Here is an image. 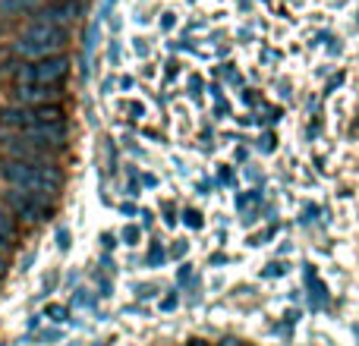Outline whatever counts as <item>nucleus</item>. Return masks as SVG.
<instances>
[{
	"instance_id": "nucleus-12",
	"label": "nucleus",
	"mask_w": 359,
	"mask_h": 346,
	"mask_svg": "<svg viewBox=\"0 0 359 346\" xmlns=\"http://www.w3.org/2000/svg\"><path fill=\"white\" fill-rule=\"evenodd\" d=\"M139 236H142V230H139L136 223H126V227H123V242H126V246H136Z\"/></svg>"
},
{
	"instance_id": "nucleus-4",
	"label": "nucleus",
	"mask_w": 359,
	"mask_h": 346,
	"mask_svg": "<svg viewBox=\"0 0 359 346\" xmlns=\"http://www.w3.org/2000/svg\"><path fill=\"white\" fill-rule=\"evenodd\" d=\"M69 76V57L54 54L44 60H29L16 73V85H63Z\"/></svg>"
},
{
	"instance_id": "nucleus-25",
	"label": "nucleus",
	"mask_w": 359,
	"mask_h": 346,
	"mask_svg": "<svg viewBox=\"0 0 359 346\" xmlns=\"http://www.w3.org/2000/svg\"><path fill=\"white\" fill-rule=\"evenodd\" d=\"M104 246H107V249L117 246V242H114V233H104Z\"/></svg>"
},
{
	"instance_id": "nucleus-11",
	"label": "nucleus",
	"mask_w": 359,
	"mask_h": 346,
	"mask_svg": "<svg viewBox=\"0 0 359 346\" xmlns=\"http://www.w3.org/2000/svg\"><path fill=\"white\" fill-rule=\"evenodd\" d=\"M120 111H126L133 120L145 117V104H142V101H123V104H120Z\"/></svg>"
},
{
	"instance_id": "nucleus-26",
	"label": "nucleus",
	"mask_w": 359,
	"mask_h": 346,
	"mask_svg": "<svg viewBox=\"0 0 359 346\" xmlns=\"http://www.w3.org/2000/svg\"><path fill=\"white\" fill-rule=\"evenodd\" d=\"M6 274V261H4V255H0V277Z\"/></svg>"
},
{
	"instance_id": "nucleus-24",
	"label": "nucleus",
	"mask_w": 359,
	"mask_h": 346,
	"mask_svg": "<svg viewBox=\"0 0 359 346\" xmlns=\"http://www.w3.org/2000/svg\"><path fill=\"white\" fill-rule=\"evenodd\" d=\"M142 179H145V186H158V177H151V173H145Z\"/></svg>"
},
{
	"instance_id": "nucleus-10",
	"label": "nucleus",
	"mask_w": 359,
	"mask_h": 346,
	"mask_svg": "<svg viewBox=\"0 0 359 346\" xmlns=\"http://www.w3.org/2000/svg\"><path fill=\"white\" fill-rule=\"evenodd\" d=\"M44 318H50V321H57V324H63L69 318V309L67 305H57V303H50L48 309H44Z\"/></svg>"
},
{
	"instance_id": "nucleus-19",
	"label": "nucleus",
	"mask_w": 359,
	"mask_h": 346,
	"mask_svg": "<svg viewBox=\"0 0 359 346\" xmlns=\"http://www.w3.org/2000/svg\"><path fill=\"white\" fill-rule=\"evenodd\" d=\"M280 274H284V265H268L265 277H280Z\"/></svg>"
},
{
	"instance_id": "nucleus-22",
	"label": "nucleus",
	"mask_w": 359,
	"mask_h": 346,
	"mask_svg": "<svg viewBox=\"0 0 359 346\" xmlns=\"http://www.w3.org/2000/svg\"><path fill=\"white\" fill-rule=\"evenodd\" d=\"M177 22V16H174V13H164V19H161V25H164V29H170V25H174Z\"/></svg>"
},
{
	"instance_id": "nucleus-15",
	"label": "nucleus",
	"mask_w": 359,
	"mask_h": 346,
	"mask_svg": "<svg viewBox=\"0 0 359 346\" xmlns=\"http://www.w3.org/2000/svg\"><path fill=\"white\" fill-rule=\"evenodd\" d=\"M161 309H164V312H174V309H177V293H174V296H164V299H161Z\"/></svg>"
},
{
	"instance_id": "nucleus-21",
	"label": "nucleus",
	"mask_w": 359,
	"mask_h": 346,
	"mask_svg": "<svg viewBox=\"0 0 359 346\" xmlns=\"http://www.w3.org/2000/svg\"><path fill=\"white\" fill-rule=\"evenodd\" d=\"M186 249H189V246H186V242H177V246H174V252H170V255H174V258H183V255H186Z\"/></svg>"
},
{
	"instance_id": "nucleus-3",
	"label": "nucleus",
	"mask_w": 359,
	"mask_h": 346,
	"mask_svg": "<svg viewBox=\"0 0 359 346\" xmlns=\"http://www.w3.org/2000/svg\"><path fill=\"white\" fill-rule=\"evenodd\" d=\"M60 120H67V113H63L60 104H41V107H25V104H10L0 111V123L10 126V130H16L19 136L29 130H35V126L41 123H60Z\"/></svg>"
},
{
	"instance_id": "nucleus-27",
	"label": "nucleus",
	"mask_w": 359,
	"mask_h": 346,
	"mask_svg": "<svg viewBox=\"0 0 359 346\" xmlns=\"http://www.w3.org/2000/svg\"><path fill=\"white\" fill-rule=\"evenodd\" d=\"M353 334H356V340H359V324H353Z\"/></svg>"
},
{
	"instance_id": "nucleus-20",
	"label": "nucleus",
	"mask_w": 359,
	"mask_h": 346,
	"mask_svg": "<svg viewBox=\"0 0 359 346\" xmlns=\"http://www.w3.org/2000/svg\"><path fill=\"white\" fill-rule=\"evenodd\" d=\"M189 268H192V265H183V268H180V274H177V277H180V284H186V280L192 277V271H189Z\"/></svg>"
},
{
	"instance_id": "nucleus-18",
	"label": "nucleus",
	"mask_w": 359,
	"mask_h": 346,
	"mask_svg": "<svg viewBox=\"0 0 359 346\" xmlns=\"http://www.w3.org/2000/svg\"><path fill=\"white\" fill-rule=\"evenodd\" d=\"M164 73H168V79H177V76H180V63H177V60H170Z\"/></svg>"
},
{
	"instance_id": "nucleus-17",
	"label": "nucleus",
	"mask_w": 359,
	"mask_h": 346,
	"mask_svg": "<svg viewBox=\"0 0 359 346\" xmlns=\"http://www.w3.org/2000/svg\"><path fill=\"white\" fill-rule=\"evenodd\" d=\"M189 95H202V79H198V76L189 79Z\"/></svg>"
},
{
	"instance_id": "nucleus-1",
	"label": "nucleus",
	"mask_w": 359,
	"mask_h": 346,
	"mask_svg": "<svg viewBox=\"0 0 359 346\" xmlns=\"http://www.w3.org/2000/svg\"><path fill=\"white\" fill-rule=\"evenodd\" d=\"M0 177L10 189H22V192H35V195L54 198L63 189V173L60 167L48 161H6L0 167Z\"/></svg>"
},
{
	"instance_id": "nucleus-9",
	"label": "nucleus",
	"mask_w": 359,
	"mask_h": 346,
	"mask_svg": "<svg viewBox=\"0 0 359 346\" xmlns=\"http://www.w3.org/2000/svg\"><path fill=\"white\" fill-rule=\"evenodd\" d=\"M164 261H168V252H164L158 242H151V249H149V255H145V265L149 268H161Z\"/></svg>"
},
{
	"instance_id": "nucleus-5",
	"label": "nucleus",
	"mask_w": 359,
	"mask_h": 346,
	"mask_svg": "<svg viewBox=\"0 0 359 346\" xmlns=\"http://www.w3.org/2000/svg\"><path fill=\"white\" fill-rule=\"evenodd\" d=\"M4 202L10 208L13 217L25 223H38L50 214V198L44 195H35V192H22V189H6L4 192Z\"/></svg>"
},
{
	"instance_id": "nucleus-23",
	"label": "nucleus",
	"mask_w": 359,
	"mask_h": 346,
	"mask_svg": "<svg viewBox=\"0 0 359 346\" xmlns=\"http://www.w3.org/2000/svg\"><path fill=\"white\" fill-rule=\"evenodd\" d=\"M217 346H243V343H240V340H233V337H227V340H221Z\"/></svg>"
},
{
	"instance_id": "nucleus-14",
	"label": "nucleus",
	"mask_w": 359,
	"mask_h": 346,
	"mask_svg": "<svg viewBox=\"0 0 359 346\" xmlns=\"http://www.w3.org/2000/svg\"><path fill=\"white\" fill-rule=\"evenodd\" d=\"M164 223H168V227H174V223H177V211H174V205H168V208H164Z\"/></svg>"
},
{
	"instance_id": "nucleus-8",
	"label": "nucleus",
	"mask_w": 359,
	"mask_h": 346,
	"mask_svg": "<svg viewBox=\"0 0 359 346\" xmlns=\"http://www.w3.org/2000/svg\"><path fill=\"white\" fill-rule=\"evenodd\" d=\"M19 240V227H16V217L10 214V211L0 208V252H6V249H13Z\"/></svg>"
},
{
	"instance_id": "nucleus-7",
	"label": "nucleus",
	"mask_w": 359,
	"mask_h": 346,
	"mask_svg": "<svg viewBox=\"0 0 359 346\" xmlns=\"http://www.w3.org/2000/svg\"><path fill=\"white\" fill-rule=\"evenodd\" d=\"M82 13V4L79 0H50L48 6H41V10L35 13V19L38 22H50V25H67V22H73L76 16Z\"/></svg>"
},
{
	"instance_id": "nucleus-16",
	"label": "nucleus",
	"mask_w": 359,
	"mask_h": 346,
	"mask_svg": "<svg viewBox=\"0 0 359 346\" xmlns=\"http://www.w3.org/2000/svg\"><path fill=\"white\" fill-rule=\"evenodd\" d=\"M57 246H60L63 252L69 249V233H67V230H60V233H57Z\"/></svg>"
},
{
	"instance_id": "nucleus-2",
	"label": "nucleus",
	"mask_w": 359,
	"mask_h": 346,
	"mask_svg": "<svg viewBox=\"0 0 359 346\" xmlns=\"http://www.w3.org/2000/svg\"><path fill=\"white\" fill-rule=\"evenodd\" d=\"M63 44H67V29L32 19V22L25 25V32L19 35L16 50L22 57H29V60H44V57L60 54Z\"/></svg>"
},
{
	"instance_id": "nucleus-13",
	"label": "nucleus",
	"mask_w": 359,
	"mask_h": 346,
	"mask_svg": "<svg viewBox=\"0 0 359 346\" xmlns=\"http://www.w3.org/2000/svg\"><path fill=\"white\" fill-rule=\"evenodd\" d=\"M183 223H186V227H192V230H198V227H202V214H198V211H186V214H183Z\"/></svg>"
},
{
	"instance_id": "nucleus-6",
	"label": "nucleus",
	"mask_w": 359,
	"mask_h": 346,
	"mask_svg": "<svg viewBox=\"0 0 359 346\" xmlns=\"http://www.w3.org/2000/svg\"><path fill=\"white\" fill-rule=\"evenodd\" d=\"M16 104L41 107V104H60L63 88L60 85H16Z\"/></svg>"
}]
</instances>
